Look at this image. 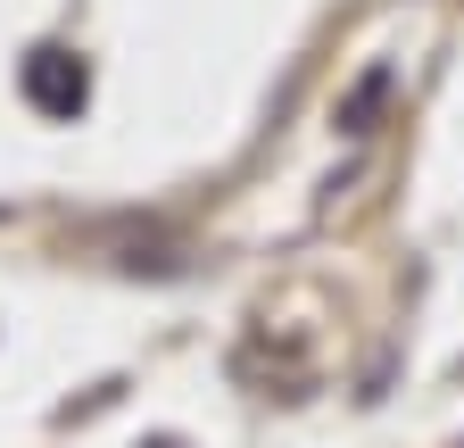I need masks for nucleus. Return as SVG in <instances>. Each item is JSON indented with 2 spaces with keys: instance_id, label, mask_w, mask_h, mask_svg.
<instances>
[{
  "instance_id": "f257e3e1",
  "label": "nucleus",
  "mask_w": 464,
  "mask_h": 448,
  "mask_svg": "<svg viewBox=\"0 0 464 448\" xmlns=\"http://www.w3.org/2000/svg\"><path fill=\"white\" fill-rule=\"evenodd\" d=\"M25 100L42 108V117H75L83 108V67L67 59V50H34L25 59Z\"/></svg>"
},
{
  "instance_id": "f03ea898",
  "label": "nucleus",
  "mask_w": 464,
  "mask_h": 448,
  "mask_svg": "<svg viewBox=\"0 0 464 448\" xmlns=\"http://www.w3.org/2000/svg\"><path fill=\"white\" fill-rule=\"evenodd\" d=\"M382 92H390V67H373V75H365L357 92H348V108H340V125H348V133H365V117H373V100H382Z\"/></svg>"
}]
</instances>
